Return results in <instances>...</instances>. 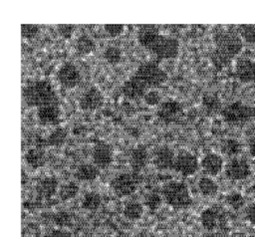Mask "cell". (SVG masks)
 I'll use <instances>...</instances> for the list:
<instances>
[{
	"mask_svg": "<svg viewBox=\"0 0 255 237\" xmlns=\"http://www.w3.org/2000/svg\"><path fill=\"white\" fill-rule=\"evenodd\" d=\"M136 38L140 46L152 53L157 60L174 59L178 56V40L174 37L160 34L157 25H139L136 33Z\"/></svg>",
	"mask_w": 255,
	"mask_h": 237,
	"instance_id": "obj_1",
	"label": "cell"
},
{
	"mask_svg": "<svg viewBox=\"0 0 255 237\" xmlns=\"http://www.w3.org/2000/svg\"><path fill=\"white\" fill-rule=\"evenodd\" d=\"M215 45L211 53V61L217 69L227 66L237 56L243 47V40L237 31L232 29H219L213 35Z\"/></svg>",
	"mask_w": 255,
	"mask_h": 237,
	"instance_id": "obj_2",
	"label": "cell"
},
{
	"mask_svg": "<svg viewBox=\"0 0 255 237\" xmlns=\"http://www.w3.org/2000/svg\"><path fill=\"white\" fill-rule=\"evenodd\" d=\"M22 97L27 106L37 109L60 104L52 84L47 80H35L27 83L22 88Z\"/></svg>",
	"mask_w": 255,
	"mask_h": 237,
	"instance_id": "obj_3",
	"label": "cell"
},
{
	"mask_svg": "<svg viewBox=\"0 0 255 237\" xmlns=\"http://www.w3.org/2000/svg\"><path fill=\"white\" fill-rule=\"evenodd\" d=\"M161 196L169 206L175 209H186L192 204L188 187L182 181L166 182L161 188Z\"/></svg>",
	"mask_w": 255,
	"mask_h": 237,
	"instance_id": "obj_4",
	"label": "cell"
},
{
	"mask_svg": "<svg viewBox=\"0 0 255 237\" xmlns=\"http://www.w3.org/2000/svg\"><path fill=\"white\" fill-rule=\"evenodd\" d=\"M221 117L228 124L241 125L255 118V108L241 101H236L221 110Z\"/></svg>",
	"mask_w": 255,
	"mask_h": 237,
	"instance_id": "obj_5",
	"label": "cell"
},
{
	"mask_svg": "<svg viewBox=\"0 0 255 237\" xmlns=\"http://www.w3.org/2000/svg\"><path fill=\"white\" fill-rule=\"evenodd\" d=\"M134 75L141 79L150 90L162 85L167 80V73L154 61L141 63L134 72Z\"/></svg>",
	"mask_w": 255,
	"mask_h": 237,
	"instance_id": "obj_6",
	"label": "cell"
},
{
	"mask_svg": "<svg viewBox=\"0 0 255 237\" xmlns=\"http://www.w3.org/2000/svg\"><path fill=\"white\" fill-rule=\"evenodd\" d=\"M227 219L224 211L216 206L208 207L200 213V223L202 227L209 232L224 228Z\"/></svg>",
	"mask_w": 255,
	"mask_h": 237,
	"instance_id": "obj_7",
	"label": "cell"
},
{
	"mask_svg": "<svg viewBox=\"0 0 255 237\" xmlns=\"http://www.w3.org/2000/svg\"><path fill=\"white\" fill-rule=\"evenodd\" d=\"M137 177L135 173L123 172L115 176L111 181V187L116 195L125 197L132 194L137 187Z\"/></svg>",
	"mask_w": 255,
	"mask_h": 237,
	"instance_id": "obj_8",
	"label": "cell"
},
{
	"mask_svg": "<svg viewBox=\"0 0 255 237\" xmlns=\"http://www.w3.org/2000/svg\"><path fill=\"white\" fill-rule=\"evenodd\" d=\"M197 157L188 150H180L176 155L172 169L182 174L183 176H190L198 169Z\"/></svg>",
	"mask_w": 255,
	"mask_h": 237,
	"instance_id": "obj_9",
	"label": "cell"
},
{
	"mask_svg": "<svg viewBox=\"0 0 255 237\" xmlns=\"http://www.w3.org/2000/svg\"><path fill=\"white\" fill-rule=\"evenodd\" d=\"M224 171L228 179L240 181L246 179L251 174V167L245 158L233 157L225 165Z\"/></svg>",
	"mask_w": 255,
	"mask_h": 237,
	"instance_id": "obj_10",
	"label": "cell"
},
{
	"mask_svg": "<svg viewBox=\"0 0 255 237\" xmlns=\"http://www.w3.org/2000/svg\"><path fill=\"white\" fill-rule=\"evenodd\" d=\"M57 79L59 83L67 88L72 89L81 82V74L78 68L71 62H66L61 65L57 71Z\"/></svg>",
	"mask_w": 255,
	"mask_h": 237,
	"instance_id": "obj_11",
	"label": "cell"
},
{
	"mask_svg": "<svg viewBox=\"0 0 255 237\" xmlns=\"http://www.w3.org/2000/svg\"><path fill=\"white\" fill-rule=\"evenodd\" d=\"M150 89L147 87V85L134 74L130 76L127 81H125L121 88L123 95L129 100H137L139 98H143V96Z\"/></svg>",
	"mask_w": 255,
	"mask_h": 237,
	"instance_id": "obj_12",
	"label": "cell"
},
{
	"mask_svg": "<svg viewBox=\"0 0 255 237\" xmlns=\"http://www.w3.org/2000/svg\"><path fill=\"white\" fill-rule=\"evenodd\" d=\"M93 162L100 169H105L110 166L113 161V149L110 144L105 141H98L92 152Z\"/></svg>",
	"mask_w": 255,
	"mask_h": 237,
	"instance_id": "obj_13",
	"label": "cell"
},
{
	"mask_svg": "<svg viewBox=\"0 0 255 237\" xmlns=\"http://www.w3.org/2000/svg\"><path fill=\"white\" fill-rule=\"evenodd\" d=\"M235 76L243 84L255 83V61L249 58L237 59Z\"/></svg>",
	"mask_w": 255,
	"mask_h": 237,
	"instance_id": "obj_14",
	"label": "cell"
},
{
	"mask_svg": "<svg viewBox=\"0 0 255 237\" xmlns=\"http://www.w3.org/2000/svg\"><path fill=\"white\" fill-rule=\"evenodd\" d=\"M182 113V106L175 100H168L161 103L157 109V118L163 122L175 121Z\"/></svg>",
	"mask_w": 255,
	"mask_h": 237,
	"instance_id": "obj_15",
	"label": "cell"
},
{
	"mask_svg": "<svg viewBox=\"0 0 255 237\" xmlns=\"http://www.w3.org/2000/svg\"><path fill=\"white\" fill-rule=\"evenodd\" d=\"M104 103V96L97 87H91L84 92L79 101V106L84 111L99 109Z\"/></svg>",
	"mask_w": 255,
	"mask_h": 237,
	"instance_id": "obj_16",
	"label": "cell"
},
{
	"mask_svg": "<svg viewBox=\"0 0 255 237\" xmlns=\"http://www.w3.org/2000/svg\"><path fill=\"white\" fill-rule=\"evenodd\" d=\"M174 159L175 155L173 150L166 145L157 147L152 156V162L154 166L160 170L172 169Z\"/></svg>",
	"mask_w": 255,
	"mask_h": 237,
	"instance_id": "obj_17",
	"label": "cell"
},
{
	"mask_svg": "<svg viewBox=\"0 0 255 237\" xmlns=\"http://www.w3.org/2000/svg\"><path fill=\"white\" fill-rule=\"evenodd\" d=\"M200 165L206 174L210 176H215L222 170L223 159L219 154L210 152L203 156Z\"/></svg>",
	"mask_w": 255,
	"mask_h": 237,
	"instance_id": "obj_18",
	"label": "cell"
},
{
	"mask_svg": "<svg viewBox=\"0 0 255 237\" xmlns=\"http://www.w3.org/2000/svg\"><path fill=\"white\" fill-rule=\"evenodd\" d=\"M37 118L41 124H56L60 121L61 110L59 105L37 109Z\"/></svg>",
	"mask_w": 255,
	"mask_h": 237,
	"instance_id": "obj_19",
	"label": "cell"
},
{
	"mask_svg": "<svg viewBox=\"0 0 255 237\" xmlns=\"http://www.w3.org/2000/svg\"><path fill=\"white\" fill-rule=\"evenodd\" d=\"M147 161H148V152L144 145H137L131 150L129 163L133 173L137 174L146 165Z\"/></svg>",
	"mask_w": 255,
	"mask_h": 237,
	"instance_id": "obj_20",
	"label": "cell"
},
{
	"mask_svg": "<svg viewBox=\"0 0 255 237\" xmlns=\"http://www.w3.org/2000/svg\"><path fill=\"white\" fill-rule=\"evenodd\" d=\"M58 187V180L54 176H47L38 181L36 185V192L42 198H50L56 193Z\"/></svg>",
	"mask_w": 255,
	"mask_h": 237,
	"instance_id": "obj_21",
	"label": "cell"
},
{
	"mask_svg": "<svg viewBox=\"0 0 255 237\" xmlns=\"http://www.w3.org/2000/svg\"><path fill=\"white\" fill-rule=\"evenodd\" d=\"M74 175L80 181H93L99 177L100 168L94 163H82L77 167Z\"/></svg>",
	"mask_w": 255,
	"mask_h": 237,
	"instance_id": "obj_22",
	"label": "cell"
},
{
	"mask_svg": "<svg viewBox=\"0 0 255 237\" xmlns=\"http://www.w3.org/2000/svg\"><path fill=\"white\" fill-rule=\"evenodd\" d=\"M25 160L32 168H39L45 164L46 155L41 148H30L25 153Z\"/></svg>",
	"mask_w": 255,
	"mask_h": 237,
	"instance_id": "obj_23",
	"label": "cell"
},
{
	"mask_svg": "<svg viewBox=\"0 0 255 237\" xmlns=\"http://www.w3.org/2000/svg\"><path fill=\"white\" fill-rule=\"evenodd\" d=\"M123 213L127 219L135 221L141 218L143 214V207L141 203L137 201H128L125 204Z\"/></svg>",
	"mask_w": 255,
	"mask_h": 237,
	"instance_id": "obj_24",
	"label": "cell"
},
{
	"mask_svg": "<svg viewBox=\"0 0 255 237\" xmlns=\"http://www.w3.org/2000/svg\"><path fill=\"white\" fill-rule=\"evenodd\" d=\"M197 185H198L199 192L203 196H206V197L214 196L218 191L217 183L211 177H208V176L201 177L199 179Z\"/></svg>",
	"mask_w": 255,
	"mask_h": 237,
	"instance_id": "obj_25",
	"label": "cell"
},
{
	"mask_svg": "<svg viewBox=\"0 0 255 237\" xmlns=\"http://www.w3.org/2000/svg\"><path fill=\"white\" fill-rule=\"evenodd\" d=\"M75 47L78 53L82 55H87L95 50V43L90 36H88L87 34H83L77 38Z\"/></svg>",
	"mask_w": 255,
	"mask_h": 237,
	"instance_id": "obj_26",
	"label": "cell"
},
{
	"mask_svg": "<svg viewBox=\"0 0 255 237\" xmlns=\"http://www.w3.org/2000/svg\"><path fill=\"white\" fill-rule=\"evenodd\" d=\"M102 203L101 195L95 191L87 192L82 199V207L86 210H97Z\"/></svg>",
	"mask_w": 255,
	"mask_h": 237,
	"instance_id": "obj_27",
	"label": "cell"
},
{
	"mask_svg": "<svg viewBox=\"0 0 255 237\" xmlns=\"http://www.w3.org/2000/svg\"><path fill=\"white\" fill-rule=\"evenodd\" d=\"M221 151L228 156L237 157L241 151V144L237 139L227 138L221 143Z\"/></svg>",
	"mask_w": 255,
	"mask_h": 237,
	"instance_id": "obj_28",
	"label": "cell"
},
{
	"mask_svg": "<svg viewBox=\"0 0 255 237\" xmlns=\"http://www.w3.org/2000/svg\"><path fill=\"white\" fill-rule=\"evenodd\" d=\"M68 135V131L64 127L55 128L47 137V144L58 146L65 142Z\"/></svg>",
	"mask_w": 255,
	"mask_h": 237,
	"instance_id": "obj_29",
	"label": "cell"
},
{
	"mask_svg": "<svg viewBox=\"0 0 255 237\" xmlns=\"http://www.w3.org/2000/svg\"><path fill=\"white\" fill-rule=\"evenodd\" d=\"M79 191V187L75 182H68L64 185H62L59 189V197L61 200L63 201H67L70 200L72 198H74L77 193Z\"/></svg>",
	"mask_w": 255,
	"mask_h": 237,
	"instance_id": "obj_30",
	"label": "cell"
},
{
	"mask_svg": "<svg viewBox=\"0 0 255 237\" xmlns=\"http://www.w3.org/2000/svg\"><path fill=\"white\" fill-rule=\"evenodd\" d=\"M122 57H123V52L117 46H108L104 51V58L111 65H116L120 63L122 60Z\"/></svg>",
	"mask_w": 255,
	"mask_h": 237,
	"instance_id": "obj_31",
	"label": "cell"
},
{
	"mask_svg": "<svg viewBox=\"0 0 255 237\" xmlns=\"http://www.w3.org/2000/svg\"><path fill=\"white\" fill-rule=\"evenodd\" d=\"M237 32L239 33L242 40L248 44H255V25L254 24H243L238 26Z\"/></svg>",
	"mask_w": 255,
	"mask_h": 237,
	"instance_id": "obj_32",
	"label": "cell"
},
{
	"mask_svg": "<svg viewBox=\"0 0 255 237\" xmlns=\"http://www.w3.org/2000/svg\"><path fill=\"white\" fill-rule=\"evenodd\" d=\"M202 105L207 113H215L220 108V103L218 99L211 94H205L202 97Z\"/></svg>",
	"mask_w": 255,
	"mask_h": 237,
	"instance_id": "obj_33",
	"label": "cell"
},
{
	"mask_svg": "<svg viewBox=\"0 0 255 237\" xmlns=\"http://www.w3.org/2000/svg\"><path fill=\"white\" fill-rule=\"evenodd\" d=\"M226 203L234 210H239L240 208H242L245 204V199L243 197V195L239 192H231L229 193L226 198Z\"/></svg>",
	"mask_w": 255,
	"mask_h": 237,
	"instance_id": "obj_34",
	"label": "cell"
},
{
	"mask_svg": "<svg viewBox=\"0 0 255 237\" xmlns=\"http://www.w3.org/2000/svg\"><path fill=\"white\" fill-rule=\"evenodd\" d=\"M161 201H162L161 196L155 192L148 193L144 198V204L150 210H156L160 206Z\"/></svg>",
	"mask_w": 255,
	"mask_h": 237,
	"instance_id": "obj_35",
	"label": "cell"
},
{
	"mask_svg": "<svg viewBox=\"0 0 255 237\" xmlns=\"http://www.w3.org/2000/svg\"><path fill=\"white\" fill-rule=\"evenodd\" d=\"M39 32V25L37 24H22L21 35L25 39L34 38Z\"/></svg>",
	"mask_w": 255,
	"mask_h": 237,
	"instance_id": "obj_36",
	"label": "cell"
},
{
	"mask_svg": "<svg viewBox=\"0 0 255 237\" xmlns=\"http://www.w3.org/2000/svg\"><path fill=\"white\" fill-rule=\"evenodd\" d=\"M142 99L148 106H157L161 101V95L158 91L151 89L143 96Z\"/></svg>",
	"mask_w": 255,
	"mask_h": 237,
	"instance_id": "obj_37",
	"label": "cell"
},
{
	"mask_svg": "<svg viewBox=\"0 0 255 237\" xmlns=\"http://www.w3.org/2000/svg\"><path fill=\"white\" fill-rule=\"evenodd\" d=\"M104 29L109 36L117 37L124 32L125 26L123 24H105Z\"/></svg>",
	"mask_w": 255,
	"mask_h": 237,
	"instance_id": "obj_38",
	"label": "cell"
},
{
	"mask_svg": "<svg viewBox=\"0 0 255 237\" xmlns=\"http://www.w3.org/2000/svg\"><path fill=\"white\" fill-rule=\"evenodd\" d=\"M57 30L64 39H70L75 31V26L72 24H58Z\"/></svg>",
	"mask_w": 255,
	"mask_h": 237,
	"instance_id": "obj_39",
	"label": "cell"
},
{
	"mask_svg": "<svg viewBox=\"0 0 255 237\" xmlns=\"http://www.w3.org/2000/svg\"><path fill=\"white\" fill-rule=\"evenodd\" d=\"M43 237H75L71 232L62 229V228H56V229H51L48 232L44 234Z\"/></svg>",
	"mask_w": 255,
	"mask_h": 237,
	"instance_id": "obj_40",
	"label": "cell"
},
{
	"mask_svg": "<svg viewBox=\"0 0 255 237\" xmlns=\"http://www.w3.org/2000/svg\"><path fill=\"white\" fill-rule=\"evenodd\" d=\"M245 217L247 219V221L252 224L255 225V202L250 203L246 209H245Z\"/></svg>",
	"mask_w": 255,
	"mask_h": 237,
	"instance_id": "obj_41",
	"label": "cell"
},
{
	"mask_svg": "<svg viewBox=\"0 0 255 237\" xmlns=\"http://www.w3.org/2000/svg\"><path fill=\"white\" fill-rule=\"evenodd\" d=\"M69 220H70L69 214L66 212H59L54 217V221L56 222V224H58L60 226L66 225L69 222Z\"/></svg>",
	"mask_w": 255,
	"mask_h": 237,
	"instance_id": "obj_42",
	"label": "cell"
},
{
	"mask_svg": "<svg viewBox=\"0 0 255 237\" xmlns=\"http://www.w3.org/2000/svg\"><path fill=\"white\" fill-rule=\"evenodd\" d=\"M248 146H249V152L250 154L255 157V138H250L249 142H248Z\"/></svg>",
	"mask_w": 255,
	"mask_h": 237,
	"instance_id": "obj_43",
	"label": "cell"
},
{
	"mask_svg": "<svg viewBox=\"0 0 255 237\" xmlns=\"http://www.w3.org/2000/svg\"><path fill=\"white\" fill-rule=\"evenodd\" d=\"M250 237H255V233H254V234H252Z\"/></svg>",
	"mask_w": 255,
	"mask_h": 237,
	"instance_id": "obj_44",
	"label": "cell"
},
{
	"mask_svg": "<svg viewBox=\"0 0 255 237\" xmlns=\"http://www.w3.org/2000/svg\"><path fill=\"white\" fill-rule=\"evenodd\" d=\"M215 237H222V236H218V235H215Z\"/></svg>",
	"mask_w": 255,
	"mask_h": 237,
	"instance_id": "obj_45",
	"label": "cell"
}]
</instances>
